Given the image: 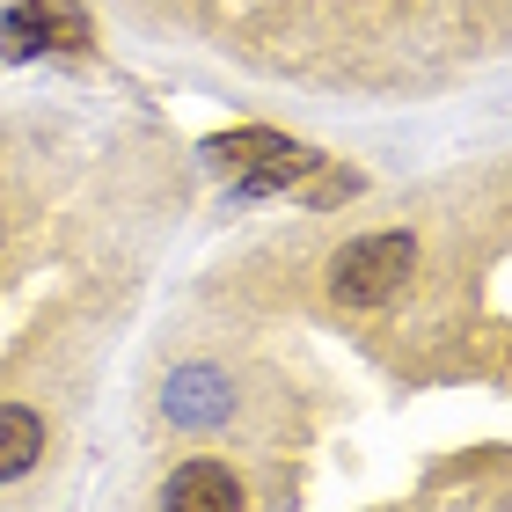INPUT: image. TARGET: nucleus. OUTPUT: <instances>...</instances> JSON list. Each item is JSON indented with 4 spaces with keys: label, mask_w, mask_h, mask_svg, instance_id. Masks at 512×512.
I'll return each instance as SVG.
<instances>
[{
    "label": "nucleus",
    "mask_w": 512,
    "mask_h": 512,
    "mask_svg": "<svg viewBox=\"0 0 512 512\" xmlns=\"http://www.w3.org/2000/svg\"><path fill=\"white\" fill-rule=\"evenodd\" d=\"M410 264H417V242L410 235H359V242L337 249L330 293L344 300V308H381L388 293H403Z\"/></svg>",
    "instance_id": "1"
},
{
    "label": "nucleus",
    "mask_w": 512,
    "mask_h": 512,
    "mask_svg": "<svg viewBox=\"0 0 512 512\" xmlns=\"http://www.w3.org/2000/svg\"><path fill=\"white\" fill-rule=\"evenodd\" d=\"M213 169L220 176H235L249 198H264V191H286V183H300L315 169V154L308 147H293V139H278V132H227L213 139Z\"/></svg>",
    "instance_id": "2"
},
{
    "label": "nucleus",
    "mask_w": 512,
    "mask_h": 512,
    "mask_svg": "<svg viewBox=\"0 0 512 512\" xmlns=\"http://www.w3.org/2000/svg\"><path fill=\"white\" fill-rule=\"evenodd\" d=\"M81 52L88 44V15L74 0H15L0 15V59H37V52Z\"/></svg>",
    "instance_id": "3"
},
{
    "label": "nucleus",
    "mask_w": 512,
    "mask_h": 512,
    "mask_svg": "<svg viewBox=\"0 0 512 512\" xmlns=\"http://www.w3.org/2000/svg\"><path fill=\"white\" fill-rule=\"evenodd\" d=\"M161 512H242V483L227 461H183L161 483Z\"/></svg>",
    "instance_id": "4"
},
{
    "label": "nucleus",
    "mask_w": 512,
    "mask_h": 512,
    "mask_svg": "<svg viewBox=\"0 0 512 512\" xmlns=\"http://www.w3.org/2000/svg\"><path fill=\"white\" fill-rule=\"evenodd\" d=\"M161 410H169V425H220L227 410H235V395H227V381L213 374V366H183V374H169V388H161Z\"/></svg>",
    "instance_id": "5"
},
{
    "label": "nucleus",
    "mask_w": 512,
    "mask_h": 512,
    "mask_svg": "<svg viewBox=\"0 0 512 512\" xmlns=\"http://www.w3.org/2000/svg\"><path fill=\"white\" fill-rule=\"evenodd\" d=\"M37 454H44V417L22 410V403H0V483L30 476Z\"/></svg>",
    "instance_id": "6"
}]
</instances>
